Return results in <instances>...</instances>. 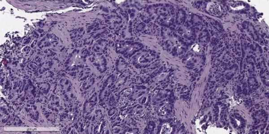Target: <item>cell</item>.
Instances as JSON below:
<instances>
[{
	"mask_svg": "<svg viewBox=\"0 0 269 134\" xmlns=\"http://www.w3.org/2000/svg\"><path fill=\"white\" fill-rule=\"evenodd\" d=\"M207 10L210 13L213 15L218 16L221 13V10L220 7L216 3H211L207 5Z\"/></svg>",
	"mask_w": 269,
	"mask_h": 134,
	"instance_id": "cell-1",
	"label": "cell"
},
{
	"mask_svg": "<svg viewBox=\"0 0 269 134\" xmlns=\"http://www.w3.org/2000/svg\"><path fill=\"white\" fill-rule=\"evenodd\" d=\"M172 132V128L168 124H166L163 125L161 130V134H170Z\"/></svg>",
	"mask_w": 269,
	"mask_h": 134,
	"instance_id": "cell-2",
	"label": "cell"
}]
</instances>
